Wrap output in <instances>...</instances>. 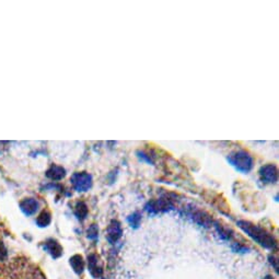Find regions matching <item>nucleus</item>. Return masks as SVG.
<instances>
[{
    "label": "nucleus",
    "instance_id": "f257e3e1",
    "mask_svg": "<svg viewBox=\"0 0 279 279\" xmlns=\"http://www.w3.org/2000/svg\"><path fill=\"white\" fill-rule=\"evenodd\" d=\"M237 225L243 232L246 233L249 237L253 239L256 243H259L261 246L269 250H273L277 246V242L275 238L264 228L245 220H239Z\"/></svg>",
    "mask_w": 279,
    "mask_h": 279
},
{
    "label": "nucleus",
    "instance_id": "f03ea898",
    "mask_svg": "<svg viewBox=\"0 0 279 279\" xmlns=\"http://www.w3.org/2000/svg\"><path fill=\"white\" fill-rule=\"evenodd\" d=\"M228 161L242 173H249L253 168V158L245 151H237L228 157Z\"/></svg>",
    "mask_w": 279,
    "mask_h": 279
},
{
    "label": "nucleus",
    "instance_id": "7ed1b4c3",
    "mask_svg": "<svg viewBox=\"0 0 279 279\" xmlns=\"http://www.w3.org/2000/svg\"><path fill=\"white\" fill-rule=\"evenodd\" d=\"M172 207H173V204H172V202H171L170 198L162 197V198L149 202L146 205L145 209L150 214H157L160 212L169 211L170 209H172Z\"/></svg>",
    "mask_w": 279,
    "mask_h": 279
},
{
    "label": "nucleus",
    "instance_id": "20e7f679",
    "mask_svg": "<svg viewBox=\"0 0 279 279\" xmlns=\"http://www.w3.org/2000/svg\"><path fill=\"white\" fill-rule=\"evenodd\" d=\"M70 182L76 191L87 192L92 186V176L87 172H78L71 176Z\"/></svg>",
    "mask_w": 279,
    "mask_h": 279
},
{
    "label": "nucleus",
    "instance_id": "39448f33",
    "mask_svg": "<svg viewBox=\"0 0 279 279\" xmlns=\"http://www.w3.org/2000/svg\"><path fill=\"white\" fill-rule=\"evenodd\" d=\"M121 235H123V229H121L120 223L117 220H112L106 229V240L111 244H115L121 238Z\"/></svg>",
    "mask_w": 279,
    "mask_h": 279
},
{
    "label": "nucleus",
    "instance_id": "423d86ee",
    "mask_svg": "<svg viewBox=\"0 0 279 279\" xmlns=\"http://www.w3.org/2000/svg\"><path fill=\"white\" fill-rule=\"evenodd\" d=\"M88 269L90 271L91 276L95 279L102 277L103 267H102L101 261H100L99 255L95 253L88 255Z\"/></svg>",
    "mask_w": 279,
    "mask_h": 279
},
{
    "label": "nucleus",
    "instance_id": "0eeeda50",
    "mask_svg": "<svg viewBox=\"0 0 279 279\" xmlns=\"http://www.w3.org/2000/svg\"><path fill=\"white\" fill-rule=\"evenodd\" d=\"M260 176L264 183H276L278 180V171L276 166H274V164H266V166L262 167L260 170Z\"/></svg>",
    "mask_w": 279,
    "mask_h": 279
},
{
    "label": "nucleus",
    "instance_id": "6e6552de",
    "mask_svg": "<svg viewBox=\"0 0 279 279\" xmlns=\"http://www.w3.org/2000/svg\"><path fill=\"white\" fill-rule=\"evenodd\" d=\"M189 216L192 218V220L196 223L197 225L208 228L212 224V219L209 216L208 213L203 211V210H198V209H192L189 213Z\"/></svg>",
    "mask_w": 279,
    "mask_h": 279
},
{
    "label": "nucleus",
    "instance_id": "1a4fd4ad",
    "mask_svg": "<svg viewBox=\"0 0 279 279\" xmlns=\"http://www.w3.org/2000/svg\"><path fill=\"white\" fill-rule=\"evenodd\" d=\"M44 250L49 253L53 259H59V257L63 255V246L59 244L58 241H56L54 239H48L44 242Z\"/></svg>",
    "mask_w": 279,
    "mask_h": 279
},
{
    "label": "nucleus",
    "instance_id": "9d476101",
    "mask_svg": "<svg viewBox=\"0 0 279 279\" xmlns=\"http://www.w3.org/2000/svg\"><path fill=\"white\" fill-rule=\"evenodd\" d=\"M39 202L35 198H24L20 203V208L25 216H32L39 209Z\"/></svg>",
    "mask_w": 279,
    "mask_h": 279
},
{
    "label": "nucleus",
    "instance_id": "9b49d317",
    "mask_svg": "<svg viewBox=\"0 0 279 279\" xmlns=\"http://www.w3.org/2000/svg\"><path fill=\"white\" fill-rule=\"evenodd\" d=\"M69 264H70L71 268L74 269V271L77 275H81L84 271L85 263H84V260L81 255L76 254L74 256H71L69 260Z\"/></svg>",
    "mask_w": 279,
    "mask_h": 279
},
{
    "label": "nucleus",
    "instance_id": "f8f14e48",
    "mask_svg": "<svg viewBox=\"0 0 279 279\" xmlns=\"http://www.w3.org/2000/svg\"><path fill=\"white\" fill-rule=\"evenodd\" d=\"M65 175H66L65 169L60 166H55V164H53V166L46 171V176L48 178H51L52 181H60L65 177Z\"/></svg>",
    "mask_w": 279,
    "mask_h": 279
},
{
    "label": "nucleus",
    "instance_id": "ddd939ff",
    "mask_svg": "<svg viewBox=\"0 0 279 279\" xmlns=\"http://www.w3.org/2000/svg\"><path fill=\"white\" fill-rule=\"evenodd\" d=\"M88 206L83 202H78L75 207V214L79 220H84L88 216Z\"/></svg>",
    "mask_w": 279,
    "mask_h": 279
},
{
    "label": "nucleus",
    "instance_id": "4468645a",
    "mask_svg": "<svg viewBox=\"0 0 279 279\" xmlns=\"http://www.w3.org/2000/svg\"><path fill=\"white\" fill-rule=\"evenodd\" d=\"M52 221V214L48 210H43L37 218V225L41 228L48 227Z\"/></svg>",
    "mask_w": 279,
    "mask_h": 279
},
{
    "label": "nucleus",
    "instance_id": "2eb2a0df",
    "mask_svg": "<svg viewBox=\"0 0 279 279\" xmlns=\"http://www.w3.org/2000/svg\"><path fill=\"white\" fill-rule=\"evenodd\" d=\"M214 227H216L219 235H220V237L223 238V239H225V240H230V239L232 238V233H233V232H232L229 228H227V227H225V226H221V225H219L218 223L214 224Z\"/></svg>",
    "mask_w": 279,
    "mask_h": 279
},
{
    "label": "nucleus",
    "instance_id": "dca6fc26",
    "mask_svg": "<svg viewBox=\"0 0 279 279\" xmlns=\"http://www.w3.org/2000/svg\"><path fill=\"white\" fill-rule=\"evenodd\" d=\"M127 221H128V224H130V226L132 228L137 229L140 226V223H141V214L138 211H136L127 218Z\"/></svg>",
    "mask_w": 279,
    "mask_h": 279
},
{
    "label": "nucleus",
    "instance_id": "f3484780",
    "mask_svg": "<svg viewBox=\"0 0 279 279\" xmlns=\"http://www.w3.org/2000/svg\"><path fill=\"white\" fill-rule=\"evenodd\" d=\"M87 237L90 240H97L99 237V228L97 225H91L87 230Z\"/></svg>",
    "mask_w": 279,
    "mask_h": 279
},
{
    "label": "nucleus",
    "instance_id": "a211bd4d",
    "mask_svg": "<svg viewBox=\"0 0 279 279\" xmlns=\"http://www.w3.org/2000/svg\"><path fill=\"white\" fill-rule=\"evenodd\" d=\"M8 256V252H7V249L4 243L0 241V261H5Z\"/></svg>",
    "mask_w": 279,
    "mask_h": 279
},
{
    "label": "nucleus",
    "instance_id": "6ab92c4d",
    "mask_svg": "<svg viewBox=\"0 0 279 279\" xmlns=\"http://www.w3.org/2000/svg\"><path fill=\"white\" fill-rule=\"evenodd\" d=\"M269 262H270L271 265L274 266V269L276 270V273H278V261H277L276 257L270 255V256H269Z\"/></svg>",
    "mask_w": 279,
    "mask_h": 279
},
{
    "label": "nucleus",
    "instance_id": "aec40b11",
    "mask_svg": "<svg viewBox=\"0 0 279 279\" xmlns=\"http://www.w3.org/2000/svg\"><path fill=\"white\" fill-rule=\"evenodd\" d=\"M264 279H274V277H271V276H269V275H268V276H266V277L264 278Z\"/></svg>",
    "mask_w": 279,
    "mask_h": 279
}]
</instances>
